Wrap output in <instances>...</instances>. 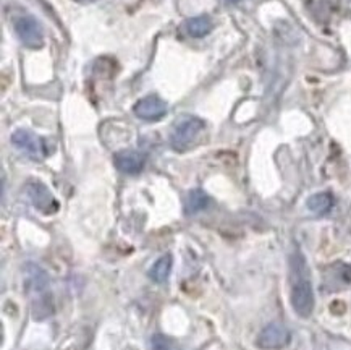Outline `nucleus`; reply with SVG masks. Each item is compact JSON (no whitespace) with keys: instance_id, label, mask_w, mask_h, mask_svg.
I'll list each match as a JSON object with an SVG mask.
<instances>
[{"instance_id":"1","label":"nucleus","mask_w":351,"mask_h":350,"mask_svg":"<svg viewBox=\"0 0 351 350\" xmlns=\"http://www.w3.org/2000/svg\"><path fill=\"white\" fill-rule=\"evenodd\" d=\"M23 282L26 297L29 300L31 315L38 321L46 320L53 313L51 281L46 269L36 263H26L23 266Z\"/></svg>"},{"instance_id":"2","label":"nucleus","mask_w":351,"mask_h":350,"mask_svg":"<svg viewBox=\"0 0 351 350\" xmlns=\"http://www.w3.org/2000/svg\"><path fill=\"white\" fill-rule=\"evenodd\" d=\"M204 128V122L199 117L182 115L173 124L172 133H170V145L175 151H186L191 143L196 140L197 135Z\"/></svg>"},{"instance_id":"3","label":"nucleus","mask_w":351,"mask_h":350,"mask_svg":"<svg viewBox=\"0 0 351 350\" xmlns=\"http://www.w3.org/2000/svg\"><path fill=\"white\" fill-rule=\"evenodd\" d=\"M12 143L16 150L25 152L31 159L40 161L47 154V146L44 138L38 137V135L29 132V130L20 128L12 135Z\"/></svg>"},{"instance_id":"4","label":"nucleus","mask_w":351,"mask_h":350,"mask_svg":"<svg viewBox=\"0 0 351 350\" xmlns=\"http://www.w3.org/2000/svg\"><path fill=\"white\" fill-rule=\"evenodd\" d=\"M26 196H28L29 203L39 209L44 214H52L58 209V203L52 191L39 180H29L25 187Z\"/></svg>"},{"instance_id":"5","label":"nucleus","mask_w":351,"mask_h":350,"mask_svg":"<svg viewBox=\"0 0 351 350\" xmlns=\"http://www.w3.org/2000/svg\"><path fill=\"white\" fill-rule=\"evenodd\" d=\"M291 307L301 318L311 316L314 310V290L309 279L301 277L291 287Z\"/></svg>"},{"instance_id":"6","label":"nucleus","mask_w":351,"mask_h":350,"mask_svg":"<svg viewBox=\"0 0 351 350\" xmlns=\"http://www.w3.org/2000/svg\"><path fill=\"white\" fill-rule=\"evenodd\" d=\"M291 334L283 325L278 323H271L261 331L256 345L263 350H280L290 344Z\"/></svg>"},{"instance_id":"7","label":"nucleus","mask_w":351,"mask_h":350,"mask_svg":"<svg viewBox=\"0 0 351 350\" xmlns=\"http://www.w3.org/2000/svg\"><path fill=\"white\" fill-rule=\"evenodd\" d=\"M15 31L26 47L39 49L44 46V34L34 16H21L15 21Z\"/></svg>"},{"instance_id":"8","label":"nucleus","mask_w":351,"mask_h":350,"mask_svg":"<svg viewBox=\"0 0 351 350\" xmlns=\"http://www.w3.org/2000/svg\"><path fill=\"white\" fill-rule=\"evenodd\" d=\"M133 112L141 120L156 122V120H160L162 117L167 114V104L159 96H156V94H149V96L143 97V100H139L134 104Z\"/></svg>"},{"instance_id":"9","label":"nucleus","mask_w":351,"mask_h":350,"mask_svg":"<svg viewBox=\"0 0 351 350\" xmlns=\"http://www.w3.org/2000/svg\"><path fill=\"white\" fill-rule=\"evenodd\" d=\"M114 163H115V167L119 169L120 172L127 175H134L141 172L144 165H146V154L141 151H134V150L119 151L114 156Z\"/></svg>"},{"instance_id":"10","label":"nucleus","mask_w":351,"mask_h":350,"mask_svg":"<svg viewBox=\"0 0 351 350\" xmlns=\"http://www.w3.org/2000/svg\"><path fill=\"white\" fill-rule=\"evenodd\" d=\"M210 198L208 196V193L196 188V190H191L188 193L186 198H184V213H186L188 216H195V214L201 213V211L208 208Z\"/></svg>"},{"instance_id":"11","label":"nucleus","mask_w":351,"mask_h":350,"mask_svg":"<svg viewBox=\"0 0 351 350\" xmlns=\"http://www.w3.org/2000/svg\"><path fill=\"white\" fill-rule=\"evenodd\" d=\"M214 28L213 18L209 15H199L195 18H190V20L184 23V30L186 33L191 36V38H202V36L209 34Z\"/></svg>"},{"instance_id":"12","label":"nucleus","mask_w":351,"mask_h":350,"mask_svg":"<svg viewBox=\"0 0 351 350\" xmlns=\"http://www.w3.org/2000/svg\"><path fill=\"white\" fill-rule=\"evenodd\" d=\"M306 205H308V209L311 211V213L317 214V216H322V214H327L328 211L332 209V206H334V196L327 191L316 193V195L309 196Z\"/></svg>"},{"instance_id":"13","label":"nucleus","mask_w":351,"mask_h":350,"mask_svg":"<svg viewBox=\"0 0 351 350\" xmlns=\"http://www.w3.org/2000/svg\"><path fill=\"white\" fill-rule=\"evenodd\" d=\"M170 271H172V257L170 255H164V257H160L157 261L152 264V268L149 269V277L154 282H165L169 279L170 276Z\"/></svg>"},{"instance_id":"14","label":"nucleus","mask_w":351,"mask_h":350,"mask_svg":"<svg viewBox=\"0 0 351 350\" xmlns=\"http://www.w3.org/2000/svg\"><path fill=\"white\" fill-rule=\"evenodd\" d=\"M151 350H182V349H180L173 340L165 338V336L156 334L152 336L151 339Z\"/></svg>"},{"instance_id":"15","label":"nucleus","mask_w":351,"mask_h":350,"mask_svg":"<svg viewBox=\"0 0 351 350\" xmlns=\"http://www.w3.org/2000/svg\"><path fill=\"white\" fill-rule=\"evenodd\" d=\"M80 2H89V0H80Z\"/></svg>"},{"instance_id":"16","label":"nucleus","mask_w":351,"mask_h":350,"mask_svg":"<svg viewBox=\"0 0 351 350\" xmlns=\"http://www.w3.org/2000/svg\"><path fill=\"white\" fill-rule=\"evenodd\" d=\"M230 2H235V0H230Z\"/></svg>"}]
</instances>
